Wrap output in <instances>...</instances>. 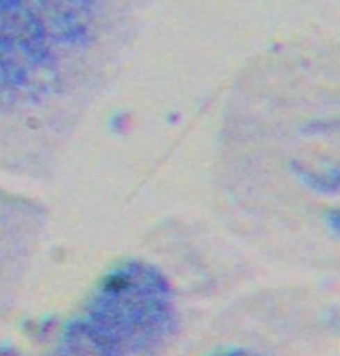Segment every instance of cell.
<instances>
[{"instance_id":"obj_4","label":"cell","mask_w":340,"mask_h":356,"mask_svg":"<svg viewBox=\"0 0 340 356\" xmlns=\"http://www.w3.org/2000/svg\"><path fill=\"white\" fill-rule=\"evenodd\" d=\"M209 356H261L257 350L251 348H243V346H233V348H223V350H217Z\"/></svg>"},{"instance_id":"obj_3","label":"cell","mask_w":340,"mask_h":356,"mask_svg":"<svg viewBox=\"0 0 340 356\" xmlns=\"http://www.w3.org/2000/svg\"><path fill=\"white\" fill-rule=\"evenodd\" d=\"M48 223L40 201L0 186V316L29 283L48 237Z\"/></svg>"},{"instance_id":"obj_2","label":"cell","mask_w":340,"mask_h":356,"mask_svg":"<svg viewBox=\"0 0 340 356\" xmlns=\"http://www.w3.org/2000/svg\"><path fill=\"white\" fill-rule=\"evenodd\" d=\"M177 327V295L168 273L129 257L99 277L44 356H159Z\"/></svg>"},{"instance_id":"obj_1","label":"cell","mask_w":340,"mask_h":356,"mask_svg":"<svg viewBox=\"0 0 340 356\" xmlns=\"http://www.w3.org/2000/svg\"><path fill=\"white\" fill-rule=\"evenodd\" d=\"M110 0H0V171L44 179L86 124L128 38Z\"/></svg>"}]
</instances>
